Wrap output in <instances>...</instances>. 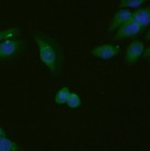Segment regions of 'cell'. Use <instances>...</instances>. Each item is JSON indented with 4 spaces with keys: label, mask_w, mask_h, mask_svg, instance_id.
<instances>
[{
    "label": "cell",
    "mask_w": 150,
    "mask_h": 151,
    "mask_svg": "<svg viewBox=\"0 0 150 151\" xmlns=\"http://www.w3.org/2000/svg\"><path fill=\"white\" fill-rule=\"evenodd\" d=\"M70 89L67 86H63L60 89H58L55 95L54 100L57 105H64L67 103L68 98L70 95Z\"/></svg>",
    "instance_id": "obj_11"
},
{
    "label": "cell",
    "mask_w": 150,
    "mask_h": 151,
    "mask_svg": "<svg viewBox=\"0 0 150 151\" xmlns=\"http://www.w3.org/2000/svg\"><path fill=\"white\" fill-rule=\"evenodd\" d=\"M146 45L140 40H133L129 44L125 50V62L129 66L138 63L142 58Z\"/></svg>",
    "instance_id": "obj_5"
},
{
    "label": "cell",
    "mask_w": 150,
    "mask_h": 151,
    "mask_svg": "<svg viewBox=\"0 0 150 151\" xmlns=\"http://www.w3.org/2000/svg\"><path fill=\"white\" fill-rule=\"evenodd\" d=\"M22 29L19 27H11L8 29L0 30V43L8 40V39H13L18 38L19 35H21Z\"/></svg>",
    "instance_id": "obj_9"
},
{
    "label": "cell",
    "mask_w": 150,
    "mask_h": 151,
    "mask_svg": "<svg viewBox=\"0 0 150 151\" xmlns=\"http://www.w3.org/2000/svg\"><path fill=\"white\" fill-rule=\"evenodd\" d=\"M142 58H146V60H147L150 58V47H145V50H144V52H143Z\"/></svg>",
    "instance_id": "obj_13"
},
{
    "label": "cell",
    "mask_w": 150,
    "mask_h": 151,
    "mask_svg": "<svg viewBox=\"0 0 150 151\" xmlns=\"http://www.w3.org/2000/svg\"><path fill=\"white\" fill-rule=\"evenodd\" d=\"M3 136H6V133L4 128L0 126V137H3Z\"/></svg>",
    "instance_id": "obj_14"
},
{
    "label": "cell",
    "mask_w": 150,
    "mask_h": 151,
    "mask_svg": "<svg viewBox=\"0 0 150 151\" xmlns=\"http://www.w3.org/2000/svg\"><path fill=\"white\" fill-rule=\"evenodd\" d=\"M21 147L18 144L6 136L0 137V151H19Z\"/></svg>",
    "instance_id": "obj_8"
},
{
    "label": "cell",
    "mask_w": 150,
    "mask_h": 151,
    "mask_svg": "<svg viewBox=\"0 0 150 151\" xmlns=\"http://www.w3.org/2000/svg\"><path fill=\"white\" fill-rule=\"evenodd\" d=\"M32 39L38 49V56L44 66L55 77L60 76L64 65V51L58 40L47 32H32Z\"/></svg>",
    "instance_id": "obj_1"
},
{
    "label": "cell",
    "mask_w": 150,
    "mask_h": 151,
    "mask_svg": "<svg viewBox=\"0 0 150 151\" xmlns=\"http://www.w3.org/2000/svg\"><path fill=\"white\" fill-rule=\"evenodd\" d=\"M132 13L133 11L126 9H120L119 10H117L114 13V15L111 19V22L109 23L108 30L110 32H114L123 24H125L129 21H131Z\"/></svg>",
    "instance_id": "obj_6"
},
{
    "label": "cell",
    "mask_w": 150,
    "mask_h": 151,
    "mask_svg": "<svg viewBox=\"0 0 150 151\" xmlns=\"http://www.w3.org/2000/svg\"><path fill=\"white\" fill-rule=\"evenodd\" d=\"M121 52L118 44H100L91 49V55L101 60H109L119 56Z\"/></svg>",
    "instance_id": "obj_3"
},
{
    "label": "cell",
    "mask_w": 150,
    "mask_h": 151,
    "mask_svg": "<svg viewBox=\"0 0 150 151\" xmlns=\"http://www.w3.org/2000/svg\"><path fill=\"white\" fill-rule=\"evenodd\" d=\"M66 104L68 105V107L70 109H78V108H80L82 105V98L77 93L71 92Z\"/></svg>",
    "instance_id": "obj_12"
},
{
    "label": "cell",
    "mask_w": 150,
    "mask_h": 151,
    "mask_svg": "<svg viewBox=\"0 0 150 151\" xmlns=\"http://www.w3.org/2000/svg\"><path fill=\"white\" fill-rule=\"evenodd\" d=\"M24 42L22 39H8L0 43V60H8L21 54L24 49Z\"/></svg>",
    "instance_id": "obj_2"
},
{
    "label": "cell",
    "mask_w": 150,
    "mask_h": 151,
    "mask_svg": "<svg viewBox=\"0 0 150 151\" xmlns=\"http://www.w3.org/2000/svg\"><path fill=\"white\" fill-rule=\"evenodd\" d=\"M142 30L143 29L137 23H135L131 19V21H129L128 22L123 24L120 28L116 30L112 36V41L114 43H117V42L126 40L128 38L135 37L138 35H140Z\"/></svg>",
    "instance_id": "obj_4"
},
{
    "label": "cell",
    "mask_w": 150,
    "mask_h": 151,
    "mask_svg": "<svg viewBox=\"0 0 150 151\" xmlns=\"http://www.w3.org/2000/svg\"><path fill=\"white\" fill-rule=\"evenodd\" d=\"M148 0H121L120 9H138L147 2Z\"/></svg>",
    "instance_id": "obj_10"
},
{
    "label": "cell",
    "mask_w": 150,
    "mask_h": 151,
    "mask_svg": "<svg viewBox=\"0 0 150 151\" xmlns=\"http://www.w3.org/2000/svg\"><path fill=\"white\" fill-rule=\"evenodd\" d=\"M132 21L137 23L142 29L147 28L150 24V8L142 6L132 13Z\"/></svg>",
    "instance_id": "obj_7"
}]
</instances>
